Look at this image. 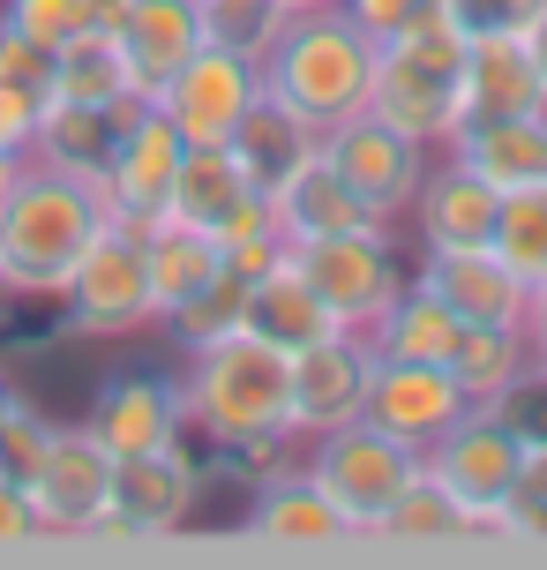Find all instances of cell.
I'll return each instance as SVG.
<instances>
[{
  "label": "cell",
  "instance_id": "8d00e7d4",
  "mask_svg": "<svg viewBox=\"0 0 547 570\" xmlns=\"http://www.w3.org/2000/svg\"><path fill=\"white\" fill-rule=\"evenodd\" d=\"M53 443V421L23 399V391H8V413H0V473L8 481H30L38 473V458Z\"/></svg>",
  "mask_w": 547,
  "mask_h": 570
},
{
  "label": "cell",
  "instance_id": "ffe728a7",
  "mask_svg": "<svg viewBox=\"0 0 547 570\" xmlns=\"http://www.w3.org/2000/svg\"><path fill=\"white\" fill-rule=\"evenodd\" d=\"M270 210H278V226L286 240H322V233H368V226H390V218H375L368 203L352 196V180L330 158H322V142L300 158V166L270 188Z\"/></svg>",
  "mask_w": 547,
  "mask_h": 570
},
{
  "label": "cell",
  "instance_id": "ab89813d",
  "mask_svg": "<svg viewBox=\"0 0 547 570\" xmlns=\"http://www.w3.org/2000/svg\"><path fill=\"white\" fill-rule=\"evenodd\" d=\"M495 421L518 435V451H547V375H540V361H533V375H518L495 399Z\"/></svg>",
  "mask_w": 547,
  "mask_h": 570
},
{
  "label": "cell",
  "instance_id": "d590c367",
  "mask_svg": "<svg viewBox=\"0 0 547 570\" xmlns=\"http://www.w3.org/2000/svg\"><path fill=\"white\" fill-rule=\"evenodd\" d=\"M495 256L510 263L525 285L547 278V188H525V196H503V210H495Z\"/></svg>",
  "mask_w": 547,
  "mask_h": 570
},
{
  "label": "cell",
  "instance_id": "3957f363",
  "mask_svg": "<svg viewBox=\"0 0 547 570\" xmlns=\"http://www.w3.org/2000/svg\"><path fill=\"white\" fill-rule=\"evenodd\" d=\"M368 83H375V38L346 8H300L278 30V46L262 53V90L286 98L308 128H338L346 114H360Z\"/></svg>",
  "mask_w": 547,
  "mask_h": 570
},
{
  "label": "cell",
  "instance_id": "60d3db41",
  "mask_svg": "<svg viewBox=\"0 0 547 570\" xmlns=\"http://www.w3.org/2000/svg\"><path fill=\"white\" fill-rule=\"evenodd\" d=\"M0 83H23L38 98H53V46H38L30 30H16L0 16Z\"/></svg>",
  "mask_w": 547,
  "mask_h": 570
},
{
  "label": "cell",
  "instance_id": "30bf717a",
  "mask_svg": "<svg viewBox=\"0 0 547 570\" xmlns=\"http://www.w3.org/2000/svg\"><path fill=\"white\" fill-rule=\"evenodd\" d=\"M196 503H202V465L188 443L113 458V503L90 525V541H158V533H180L196 518Z\"/></svg>",
  "mask_w": 547,
  "mask_h": 570
},
{
  "label": "cell",
  "instance_id": "83f0119b",
  "mask_svg": "<svg viewBox=\"0 0 547 570\" xmlns=\"http://www.w3.org/2000/svg\"><path fill=\"white\" fill-rule=\"evenodd\" d=\"M256 196V180L240 173V158H232V142H188L180 150V173H173V218H188V226L218 233L240 210V203Z\"/></svg>",
  "mask_w": 547,
  "mask_h": 570
},
{
  "label": "cell",
  "instance_id": "e575fe53",
  "mask_svg": "<svg viewBox=\"0 0 547 570\" xmlns=\"http://www.w3.org/2000/svg\"><path fill=\"white\" fill-rule=\"evenodd\" d=\"M218 240V256H226V271H240V278H262V271H278L286 263V226H278V210H270V196H248L240 210H232L226 226L210 233Z\"/></svg>",
  "mask_w": 547,
  "mask_h": 570
},
{
  "label": "cell",
  "instance_id": "4316f807",
  "mask_svg": "<svg viewBox=\"0 0 547 570\" xmlns=\"http://www.w3.org/2000/svg\"><path fill=\"white\" fill-rule=\"evenodd\" d=\"M316 142H322V128H308L286 98H270V90H262L256 106L240 114V128H232V158H240L248 180H256V196H270V188H278V180H286Z\"/></svg>",
  "mask_w": 547,
  "mask_h": 570
},
{
  "label": "cell",
  "instance_id": "c3c4849f",
  "mask_svg": "<svg viewBox=\"0 0 547 570\" xmlns=\"http://www.w3.org/2000/svg\"><path fill=\"white\" fill-rule=\"evenodd\" d=\"M16 173H23V158H8V150H0V196L16 188Z\"/></svg>",
  "mask_w": 547,
  "mask_h": 570
},
{
  "label": "cell",
  "instance_id": "e0dca14e",
  "mask_svg": "<svg viewBox=\"0 0 547 570\" xmlns=\"http://www.w3.org/2000/svg\"><path fill=\"white\" fill-rule=\"evenodd\" d=\"M495 210H503V196H495L488 180L473 166H458L450 150H435L428 180H420V196H412V210H405L398 226H412L420 256H442V248H488Z\"/></svg>",
  "mask_w": 547,
  "mask_h": 570
},
{
  "label": "cell",
  "instance_id": "5bb4252c",
  "mask_svg": "<svg viewBox=\"0 0 547 570\" xmlns=\"http://www.w3.org/2000/svg\"><path fill=\"white\" fill-rule=\"evenodd\" d=\"M465 405H473V399L450 383L442 361H382V353H375L360 421L382 428V435H398V443H412V451H428V443L458 421Z\"/></svg>",
  "mask_w": 547,
  "mask_h": 570
},
{
  "label": "cell",
  "instance_id": "4fadbf2b",
  "mask_svg": "<svg viewBox=\"0 0 547 570\" xmlns=\"http://www.w3.org/2000/svg\"><path fill=\"white\" fill-rule=\"evenodd\" d=\"M368 368H375V345L360 338V331H330V338L300 345V353H292V435L316 443L330 428L360 421Z\"/></svg>",
  "mask_w": 547,
  "mask_h": 570
},
{
  "label": "cell",
  "instance_id": "1f68e13d",
  "mask_svg": "<svg viewBox=\"0 0 547 570\" xmlns=\"http://www.w3.org/2000/svg\"><path fill=\"white\" fill-rule=\"evenodd\" d=\"M375 533H382V541H473V533H488V525H480V518H465L458 495H450V488H435L428 465H420V481L382 511Z\"/></svg>",
  "mask_w": 547,
  "mask_h": 570
},
{
  "label": "cell",
  "instance_id": "681fc988",
  "mask_svg": "<svg viewBox=\"0 0 547 570\" xmlns=\"http://www.w3.org/2000/svg\"><path fill=\"white\" fill-rule=\"evenodd\" d=\"M286 8H292V16H300V8H338V0H286Z\"/></svg>",
  "mask_w": 547,
  "mask_h": 570
},
{
  "label": "cell",
  "instance_id": "6da1fadb",
  "mask_svg": "<svg viewBox=\"0 0 547 570\" xmlns=\"http://www.w3.org/2000/svg\"><path fill=\"white\" fill-rule=\"evenodd\" d=\"M98 233H106L98 188L76 180V173H53V166H38V158H23L16 188L0 196V293L16 308L60 301L76 256H83Z\"/></svg>",
  "mask_w": 547,
  "mask_h": 570
},
{
  "label": "cell",
  "instance_id": "7a4b0ae2",
  "mask_svg": "<svg viewBox=\"0 0 547 570\" xmlns=\"http://www.w3.org/2000/svg\"><path fill=\"white\" fill-rule=\"evenodd\" d=\"M180 405H188V428L210 435L218 451H240V443H262V435H292V353H278L256 331L188 345Z\"/></svg>",
  "mask_w": 547,
  "mask_h": 570
},
{
  "label": "cell",
  "instance_id": "7c38bea8",
  "mask_svg": "<svg viewBox=\"0 0 547 570\" xmlns=\"http://www.w3.org/2000/svg\"><path fill=\"white\" fill-rule=\"evenodd\" d=\"M23 488L46 533H90L106 518V503H113V451L83 421L53 428V443H46V458H38V473Z\"/></svg>",
  "mask_w": 547,
  "mask_h": 570
},
{
  "label": "cell",
  "instance_id": "b9f144b4",
  "mask_svg": "<svg viewBox=\"0 0 547 570\" xmlns=\"http://www.w3.org/2000/svg\"><path fill=\"white\" fill-rule=\"evenodd\" d=\"M442 16H450L465 38H518V30L540 16V0H442Z\"/></svg>",
  "mask_w": 547,
  "mask_h": 570
},
{
  "label": "cell",
  "instance_id": "d6a6232c",
  "mask_svg": "<svg viewBox=\"0 0 547 570\" xmlns=\"http://www.w3.org/2000/svg\"><path fill=\"white\" fill-rule=\"evenodd\" d=\"M166 331L180 338V353H188V345H210V338L248 331V278H240V271H218L210 285H196V293L166 315Z\"/></svg>",
  "mask_w": 547,
  "mask_h": 570
},
{
  "label": "cell",
  "instance_id": "f1b7e54d",
  "mask_svg": "<svg viewBox=\"0 0 547 570\" xmlns=\"http://www.w3.org/2000/svg\"><path fill=\"white\" fill-rule=\"evenodd\" d=\"M248 331H256V338H270L278 353H300V345L330 338L338 323H330V308L316 301V285L300 278L292 263H278V271L248 278Z\"/></svg>",
  "mask_w": 547,
  "mask_h": 570
},
{
  "label": "cell",
  "instance_id": "9a60e30c",
  "mask_svg": "<svg viewBox=\"0 0 547 570\" xmlns=\"http://www.w3.org/2000/svg\"><path fill=\"white\" fill-rule=\"evenodd\" d=\"M180 128L158 106H150L128 136L113 142V158H106V173L90 180L98 188V203H106V218H120V226H150L166 203H173V173H180Z\"/></svg>",
  "mask_w": 547,
  "mask_h": 570
},
{
  "label": "cell",
  "instance_id": "9c48e42d",
  "mask_svg": "<svg viewBox=\"0 0 547 570\" xmlns=\"http://www.w3.org/2000/svg\"><path fill=\"white\" fill-rule=\"evenodd\" d=\"M322 158L352 180V196L368 203L375 218H390L398 226L405 210H412V196H420V180H428L435 150L420 136H405V128H390L382 114H346L338 128H322Z\"/></svg>",
  "mask_w": 547,
  "mask_h": 570
},
{
  "label": "cell",
  "instance_id": "d6986e66",
  "mask_svg": "<svg viewBox=\"0 0 547 570\" xmlns=\"http://www.w3.org/2000/svg\"><path fill=\"white\" fill-rule=\"evenodd\" d=\"M412 278L428 285L458 323H525V301H533V285L495 256V248H442V256H420Z\"/></svg>",
  "mask_w": 547,
  "mask_h": 570
},
{
  "label": "cell",
  "instance_id": "603a6c76",
  "mask_svg": "<svg viewBox=\"0 0 547 570\" xmlns=\"http://www.w3.org/2000/svg\"><path fill=\"white\" fill-rule=\"evenodd\" d=\"M458 106L465 120H503V114H547V83L518 38H465L458 68Z\"/></svg>",
  "mask_w": 547,
  "mask_h": 570
},
{
  "label": "cell",
  "instance_id": "cb8c5ba5",
  "mask_svg": "<svg viewBox=\"0 0 547 570\" xmlns=\"http://www.w3.org/2000/svg\"><path fill=\"white\" fill-rule=\"evenodd\" d=\"M143 271H150V301H158V323L196 293V285H210L218 271H226V256H218V240L202 226H188V218H173V210H158L143 226Z\"/></svg>",
  "mask_w": 547,
  "mask_h": 570
},
{
  "label": "cell",
  "instance_id": "4dcf8cb0",
  "mask_svg": "<svg viewBox=\"0 0 547 570\" xmlns=\"http://www.w3.org/2000/svg\"><path fill=\"white\" fill-rule=\"evenodd\" d=\"M368 345L382 353V361H442V353L458 345V315H450L428 285L412 278L398 301L382 308V323L368 331Z\"/></svg>",
  "mask_w": 547,
  "mask_h": 570
},
{
  "label": "cell",
  "instance_id": "7bdbcfd3",
  "mask_svg": "<svg viewBox=\"0 0 547 570\" xmlns=\"http://www.w3.org/2000/svg\"><path fill=\"white\" fill-rule=\"evenodd\" d=\"M338 8H346L352 23L368 30L375 46H382V38H398V30H412L420 16H435L442 0H338Z\"/></svg>",
  "mask_w": 547,
  "mask_h": 570
},
{
  "label": "cell",
  "instance_id": "bcb514c9",
  "mask_svg": "<svg viewBox=\"0 0 547 570\" xmlns=\"http://www.w3.org/2000/svg\"><path fill=\"white\" fill-rule=\"evenodd\" d=\"M525 338H533V353H547V278L533 285V301H525Z\"/></svg>",
  "mask_w": 547,
  "mask_h": 570
},
{
  "label": "cell",
  "instance_id": "8992f818",
  "mask_svg": "<svg viewBox=\"0 0 547 570\" xmlns=\"http://www.w3.org/2000/svg\"><path fill=\"white\" fill-rule=\"evenodd\" d=\"M300 473L338 503V518H346L352 533H375L382 511L420 481V451L398 443V435H382V428H368V421H346L300 451Z\"/></svg>",
  "mask_w": 547,
  "mask_h": 570
},
{
  "label": "cell",
  "instance_id": "8fae6325",
  "mask_svg": "<svg viewBox=\"0 0 547 570\" xmlns=\"http://www.w3.org/2000/svg\"><path fill=\"white\" fill-rule=\"evenodd\" d=\"M256 98H262V68L248 53L210 46V38L150 90V106L180 128V142H232V128H240V114Z\"/></svg>",
  "mask_w": 547,
  "mask_h": 570
},
{
  "label": "cell",
  "instance_id": "74e56055",
  "mask_svg": "<svg viewBox=\"0 0 547 570\" xmlns=\"http://www.w3.org/2000/svg\"><path fill=\"white\" fill-rule=\"evenodd\" d=\"M0 16H8L16 30H30L38 46H53V53H60L76 30H90L98 16H106V0H8Z\"/></svg>",
  "mask_w": 547,
  "mask_h": 570
},
{
  "label": "cell",
  "instance_id": "5b68a950",
  "mask_svg": "<svg viewBox=\"0 0 547 570\" xmlns=\"http://www.w3.org/2000/svg\"><path fill=\"white\" fill-rule=\"evenodd\" d=\"M286 263L316 285V301L330 308L338 331L368 338L382 308L412 285V263L398 256V226H368V233H322V240H292Z\"/></svg>",
  "mask_w": 547,
  "mask_h": 570
},
{
  "label": "cell",
  "instance_id": "816d5d0a",
  "mask_svg": "<svg viewBox=\"0 0 547 570\" xmlns=\"http://www.w3.org/2000/svg\"><path fill=\"white\" fill-rule=\"evenodd\" d=\"M106 8H113V0H106Z\"/></svg>",
  "mask_w": 547,
  "mask_h": 570
},
{
  "label": "cell",
  "instance_id": "f6af8a7d",
  "mask_svg": "<svg viewBox=\"0 0 547 570\" xmlns=\"http://www.w3.org/2000/svg\"><path fill=\"white\" fill-rule=\"evenodd\" d=\"M38 533H46V525L30 511V488L0 473V541H38Z\"/></svg>",
  "mask_w": 547,
  "mask_h": 570
},
{
  "label": "cell",
  "instance_id": "44dd1931",
  "mask_svg": "<svg viewBox=\"0 0 547 570\" xmlns=\"http://www.w3.org/2000/svg\"><path fill=\"white\" fill-rule=\"evenodd\" d=\"M106 23H113L120 53H128V76H136L143 98L202 46L196 0H113V8H106Z\"/></svg>",
  "mask_w": 547,
  "mask_h": 570
},
{
  "label": "cell",
  "instance_id": "484cf974",
  "mask_svg": "<svg viewBox=\"0 0 547 570\" xmlns=\"http://www.w3.org/2000/svg\"><path fill=\"white\" fill-rule=\"evenodd\" d=\"M248 533L286 541V548H322V541H346L352 525L338 518V503L292 465V473H278V481L256 488V503H248Z\"/></svg>",
  "mask_w": 547,
  "mask_h": 570
},
{
  "label": "cell",
  "instance_id": "836d02e7",
  "mask_svg": "<svg viewBox=\"0 0 547 570\" xmlns=\"http://www.w3.org/2000/svg\"><path fill=\"white\" fill-rule=\"evenodd\" d=\"M196 16H202V38H210V46L248 53L256 68H262V53L278 46V30L292 23L286 0H196Z\"/></svg>",
  "mask_w": 547,
  "mask_h": 570
},
{
  "label": "cell",
  "instance_id": "ee69618b",
  "mask_svg": "<svg viewBox=\"0 0 547 570\" xmlns=\"http://www.w3.org/2000/svg\"><path fill=\"white\" fill-rule=\"evenodd\" d=\"M38 114H46V98L23 83H0V150L8 158H30V142H38Z\"/></svg>",
  "mask_w": 547,
  "mask_h": 570
},
{
  "label": "cell",
  "instance_id": "ac0fdd59",
  "mask_svg": "<svg viewBox=\"0 0 547 570\" xmlns=\"http://www.w3.org/2000/svg\"><path fill=\"white\" fill-rule=\"evenodd\" d=\"M150 114L143 90H128L113 106H83V98H46V114H38V142H30V158L53 173H76V180H98L106 158H113V142Z\"/></svg>",
  "mask_w": 547,
  "mask_h": 570
},
{
  "label": "cell",
  "instance_id": "f907efd6",
  "mask_svg": "<svg viewBox=\"0 0 547 570\" xmlns=\"http://www.w3.org/2000/svg\"><path fill=\"white\" fill-rule=\"evenodd\" d=\"M540 375H547V353H540Z\"/></svg>",
  "mask_w": 547,
  "mask_h": 570
},
{
  "label": "cell",
  "instance_id": "7402d4cb",
  "mask_svg": "<svg viewBox=\"0 0 547 570\" xmlns=\"http://www.w3.org/2000/svg\"><path fill=\"white\" fill-rule=\"evenodd\" d=\"M450 158L473 166L495 196L547 188V114H503V120H465L450 136Z\"/></svg>",
  "mask_w": 547,
  "mask_h": 570
},
{
  "label": "cell",
  "instance_id": "7dc6e473",
  "mask_svg": "<svg viewBox=\"0 0 547 570\" xmlns=\"http://www.w3.org/2000/svg\"><path fill=\"white\" fill-rule=\"evenodd\" d=\"M518 46L533 53V68H540V83H547V0H540V16H533V23L518 30Z\"/></svg>",
  "mask_w": 547,
  "mask_h": 570
},
{
  "label": "cell",
  "instance_id": "f546056e",
  "mask_svg": "<svg viewBox=\"0 0 547 570\" xmlns=\"http://www.w3.org/2000/svg\"><path fill=\"white\" fill-rule=\"evenodd\" d=\"M128 90H136V76H128V53H120V38H113L106 16H98L90 30H76V38L53 53V98L113 106V98H128Z\"/></svg>",
  "mask_w": 547,
  "mask_h": 570
},
{
  "label": "cell",
  "instance_id": "d4e9b609",
  "mask_svg": "<svg viewBox=\"0 0 547 570\" xmlns=\"http://www.w3.org/2000/svg\"><path fill=\"white\" fill-rule=\"evenodd\" d=\"M533 338H525V323H458V345L442 353V368L458 383L473 405H495L518 375H533Z\"/></svg>",
  "mask_w": 547,
  "mask_h": 570
},
{
  "label": "cell",
  "instance_id": "277c9868",
  "mask_svg": "<svg viewBox=\"0 0 547 570\" xmlns=\"http://www.w3.org/2000/svg\"><path fill=\"white\" fill-rule=\"evenodd\" d=\"M458 68H465V30L435 8L412 30L375 46V83H368V114H382L390 128L420 136L428 150H450V136L465 128L458 106Z\"/></svg>",
  "mask_w": 547,
  "mask_h": 570
},
{
  "label": "cell",
  "instance_id": "52a82bcc",
  "mask_svg": "<svg viewBox=\"0 0 547 570\" xmlns=\"http://www.w3.org/2000/svg\"><path fill=\"white\" fill-rule=\"evenodd\" d=\"M60 323L76 338H136V331L158 323L150 271H143V226L106 218V233L76 256V271L60 285Z\"/></svg>",
  "mask_w": 547,
  "mask_h": 570
},
{
  "label": "cell",
  "instance_id": "ba28073f",
  "mask_svg": "<svg viewBox=\"0 0 547 570\" xmlns=\"http://www.w3.org/2000/svg\"><path fill=\"white\" fill-rule=\"evenodd\" d=\"M420 465H428L435 488H450V495H458L465 518H480L488 533H503L495 518H503L510 488H518L525 451H518V435L495 421V405H465L458 421H450L428 451H420Z\"/></svg>",
  "mask_w": 547,
  "mask_h": 570
},
{
  "label": "cell",
  "instance_id": "f35d334b",
  "mask_svg": "<svg viewBox=\"0 0 547 570\" xmlns=\"http://www.w3.org/2000/svg\"><path fill=\"white\" fill-rule=\"evenodd\" d=\"M510 541H547V451H525L518 465V488H510V503L495 518Z\"/></svg>",
  "mask_w": 547,
  "mask_h": 570
},
{
  "label": "cell",
  "instance_id": "2e32d148",
  "mask_svg": "<svg viewBox=\"0 0 547 570\" xmlns=\"http://www.w3.org/2000/svg\"><path fill=\"white\" fill-rule=\"evenodd\" d=\"M83 428H90V435H98L113 458H143V451H166V443H188L180 375H150V368L113 375V383L90 399Z\"/></svg>",
  "mask_w": 547,
  "mask_h": 570
}]
</instances>
